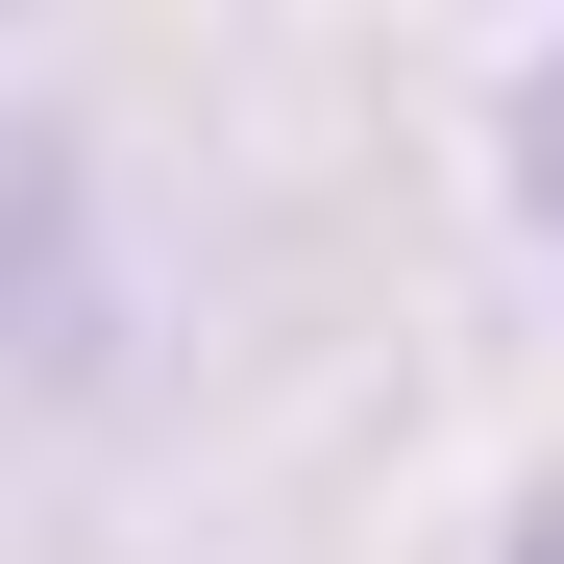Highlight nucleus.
<instances>
[{"label": "nucleus", "mask_w": 564, "mask_h": 564, "mask_svg": "<svg viewBox=\"0 0 564 564\" xmlns=\"http://www.w3.org/2000/svg\"><path fill=\"white\" fill-rule=\"evenodd\" d=\"M516 197L564 221V74H540V99H516Z\"/></svg>", "instance_id": "f257e3e1"}, {"label": "nucleus", "mask_w": 564, "mask_h": 564, "mask_svg": "<svg viewBox=\"0 0 564 564\" xmlns=\"http://www.w3.org/2000/svg\"><path fill=\"white\" fill-rule=\"evenodd\" d=\"M516 564H564V491H540V516H516Z\"/></svg>", "instance_id": "f03ea898"}]
</instances>
